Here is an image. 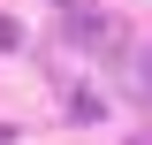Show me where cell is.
Masks as SVG:
<instances>
[{
	"mask_svg": "<svg viewBox=\"0 0 152 145\" xmlns=\"http://www.w3.org/2000/svg\"><path fill=\"white\" fill-rule=\"evenodd\" d=\"M129 92H137V99H152V46H137V54H129Z\"/></svg>",
	"mask_w": 152,
	"mask_h": 145,
	"instance_id": "2",
	"label": "cell"
},
{
	"mask_svg": "<svg viewBox=\"0 0 152 145\" xmlns=\"http://www.w3.org/2000/svg\"><path fill=\"white\" fill-rule=\"evenodd\" d=\"M69 38H76V46H91V54H114V46H122L114 16H91V8H69Z\"/></svg>",
	"mask_w": 152,
	"mask_h": 145,
	"instance_id": "1",
	"label": "cell"
}]
</instances>
